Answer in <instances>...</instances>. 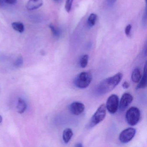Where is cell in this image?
Listing matches in <instances>:
<instances>
[{
    "mask_svg": "<svg viewBox=\"0 0 147 147\" xmlns=\"http://www.w3.org/2000/svg\"><path fill=\"white\" fill-rule=\"evenodd\" d=\"M85 107L84 105L79 102H74L72 103L69 106L70 112L75 115H79L84 111Z\"/></svg>",
    "mask_w": 147,
    "mask_h": 147,
    "instance_id": "8",
    "label": "cell"
},
{
    "mask_svg": "<svg viewBox=\"0 0 147 147\" xmlns=\"http://www.w3.org/2000/svg\"><path fill=\"white\" fill-rule=\"evenodd\" d=\"M75 147H83V145L81 143H78V144H77L76 146H75Z\"/></svg>",
    "mask_w": 147,
    "mask_h": 147,
    "instance_id": "24",
    "label": "cell"
},
{
    "mask_svg": "<svg viewBox=\"0 0 147 147\" xmlns=\"http://www.w3.org/2000/svg\"><path fill=\"white\" fill-rule=\"evenodd\" d=\"M97 18V16L96 14L95 13L91 14L88 18V21H87L88 26L90 27H92L93 26H95Z\"/></svg>",
    "mask_w": 147,
    "mask_h": 147,
    "instance_id": "15",
    "label": "cell"
},
{
    "mask_svg": "<svg viewBox=\"0 0 147 147\" xmlns=\"http://www.w3.org/2000/svg\"><path fill=\"white\" fill-rule=\"evenodd\" d=\"M3 2L9 4H14L16 3L17 0H2Z\"/></svg>",
    "mask_w": 147,
    "mask_h": 147,
    "instance_id": "21",
    "label": "cell"
},
{
    "mask_svg": "<svg viewBox=\"0 0 147 147\" xmlns=\"http://www.w3.org/2000/svg\"><path fill=\"white\" fill-rule=\"evenodd\" d=\"M136 130L134 128H128L122 131L119 136V140L122 143H128L134 138Z\"/></svg>",
    "mask_w": 147,
    "mask_h": 147,
    "instance_id": "6",
    "label": "cell"
},
{
    "mask_svg": "<svg viewBox=\"0 0 147 147\" xmlns=\"http://www.w3.org/2000/svg\"><path fill=\"white\" fill-rule=\"evenodd\" d=\"M2 121V117L0 115V123H1Z\"/></svg>",
    "mask_w": 147,
    "mask_h": 147,
    "instance_id": "25",
    "label": "cell"
},
{
    "mask_svg": "<svg viewBox=\"0 0 147 147\" xmlns=\"http://www.w3.org/2000/svg\"><path fill=\"white\" fill-rule=\"evenodd\" d=\"M92 79V75L89 72H82L76 76L73 83L75 86L78 88L85 89L89 85Z\"/></svg>",
    "mask_w": 147,
    "mask_h": 147,
    "instance_id": "2",
    "label": "cell"
},
{
    "mask_svg": "<svg viewBox=\"0 0 147 147\" xmlns=\"http://www.w3.org/2000/svg\"><path fill=\"white\" fill-rule=\"evenodd\" d=\"M122 86L124 89H127L129 88L130 86L129 83L127 81H125L122 84Z\"/></svg>",
    "mask_w": 147,
    "mask_h": 147,
    "instance_id": "22",
    "label": "cell"
},
{
    "mask_svg": "<svg viewBox=\"0 0 147 147\" xmlns=\"http://www.w3.org/2000/svg\"><path fill=\"white\" fill-rule=\"evenodd\" d=\"M23 64V59L22 56H20L17 58L14 63L15 67L16 68H20L22 66Z\"/></svg>",
    "mask_w": 147,
    "mask_h": 147,
    "instance_id": "18",
    "label": "cell"
},
{
    "mask_svg": "<svg viewBox=\"0 0 147 147\" xmlns=\"http://www.w3.org/2000/svg\"><path fill=\"white\" fill-rule=\"evenodd\" d=\"M142 78L140 70L138 68L135 69L132 72L131 78L132 81L135 83L140 82Z\"/></svg>",
    "mask_w": 147,
    "mask_h": 147,
    "instance_id": "13",
    "label": "cell"
},
{
    "mask_svg": "<svg viewBox=\"0 0 147 147\" xmlns=\"http://www.w3.org/2000/svg\"><path fill=\"white\" fill-rule=\"evenodd\" d=\"M106 108L104 104L101 105L90 120L88 124L89 127H93L102 121L106 115Z\"/></svg>",
    "mask_w": 147,
    "mask_h": 147,
    "instance_id": "3",
    "label": "cell"
},
{
    "mask_svg": "<svg viewBox=\"0 0 147 147\" xmlns=\"http://www.w3.org/2000/svg\"><path fill=\"white\" fill-rule=\"evenodd\" d=\"M140 116V109L137 107H132L129 108L126 112V121L130 126H135L139 122Z\"/></svg>",
    "mask_w": 147,
    "mask_h": 147,
    "instance_id": "4",
    "label": "cell"
},
{
    "mask_svg": "<svg viewBox=\"0 0 147 147\" xmlns=\"http://www.w3.org/2000/svg\"></svg>",
    "mask_w": 147,
    "mask_h": 147,
    "instance_id": "28",
    "label": "cell"
},
{
    "mask_svg": "<svg viewBox=\"0 0 147 147\" xmlns=\"http://www.w3.org/2000/svg\"><path fill=\"white\" fill-rule=\"evenodd\" d=\"M54 1H58V0H54Z\"/></svg>",
    "mask_w": 147,
    "mask_h": 147,
    "instance_id": "27",
    "label": "cell"
},
{
    "mask_svg": "<svg viewBox=\"0 0 147 147\" xmlns=\"http://www.w3.org/2000/svg\"><path fill=\"white\" fill-rule=\"evenodd\" d=\"M12 28L14 30H15L16 32H19V33H22L24 31V25L23 23L20 22H14L12 23Z\"/></svg>",
    "mask_w": 147,
    "mask_h": 147,
    "instance_id": "14",
    "label": "cell"
},
{
    "mask_svg": "<svg viewBox=\"0 0 147 147\" xmlns=\"http://www.w3.org/2000/svg\"><path fill=\"white\" fill-rule=\"evenodd\" d=\"M49 28L51 31L54 37L56 38H59L60 35V30L58 28L55 27V26H54L53 24H51L49 26Z\"/></svg>",
    "mask_w": 147,
    "mask_h": 147,
    "instance_id": "17",
    "label": "cell"
},
{
    "mask_svg": "<svg viewBox=\"0 0 147 147\" xmlns=\"http://www.w3.org/2000/svg\"><path fill=\"white\" fill-rule=\"evenodd\" d=\"M119 98L117 95L113 94L109 97L106 102V109L109 113L114 114L119 109Z\"/></svg>",
    "mask_w": 147,
    "mask_h": 147,
    "instance_id": "5",
    "label": "cell"
},
{
    "mask_svg": "<svg viewBox=\"0 0 147 147\" xmlns=\"http://www.w3.org/2000/svg\"><path fill=\"white\" fill-rule=\"evenodd\" d=\"M132 26L130 24L127 25L126 26L125 29V32L126 35L128 37H130L131 35V29H132Z\"/></svg>",
    "mask_w": 147,
    "mask_h": 147,
    "instance_id": "20",
    "label": "cell"
},
{
    "mask_svg": "<svg viewBox=\"0 0 147 147\" xmlns=\"http://www.w3.org/2000/svg\"><path fill=\"white\" fill-rule=\"evenodd\" d=\"M133 97L130 93L126 92L122 96L119 101V109L121 111H124L133 102Z\"/></svg>",
    "mask_w": 147,
    "mask_h": 147,
    "instance_id": "7",
    "label": "cell"
},
{
    "mask_svg": "<svg viewBox=\"0 0 147 147\" xmlns=\"http://www.w3.org/2000/svg\"><path fill=\"white\" fill-rule=\"evenodd\" d=\"M123 77L122 73L119 72L102 80L96 88L97 95L102 96L113 90L121 81Z\"/></svg>",
    "mask_w": 147,
    "mask_h": 147,
    "instance_id": "1",
    "label": "cell"
},
{
    "mask_svg": "<svg viewBox=\"0 0 147 147\" xmlns=\"http://www.w3.org/2000/svg\"><path fill=\"white\" fill-rule=\"evenodd\" d=\"M42 0H29L26 4V7L28 10H33L40 7L43 5Z\"/></svg>",
    "mask_w": 147,
    "mask_h": 147,
    "instance_id": "9",
    "label": "cell"
},
{
    "mask_svg": "<svg viewBox=\"0 0 147 147\" xmlns=\"http://www.w3.org/2000/svg\"><path fill=\"white\" fill-rule=\"evenodd\" d=\"M73 1V0H66L65 7L67 13H69L71 11Z\"/></svg>",
    "mask_w": 147,
    "mask_h": 147,
    "instance_id": "19",
    "label": "cell"
},
{
    "mask_svg": "<svg viewBox=\"0 0 147 147\" xmlns=\"http://www.w3.org/2000/svg\"><path fill=\"white\" fill-rule=\"evenodd\" d=\"M89 61V56L88 55H84L81 57L79 60V65L82 68H85L88 65Z\"/></svg>",
    "mask_w": 147,
    "mask_h": 147,
    "instance_id": "16",
    "label": "cell"
},
{
    "mask_svg": "<svg viewBox=\"0 0 147 147\" xmlns=\"http://www.w3.org/2000/svg\"><path fill=\"white\" fill-rule=\"evenodd\" d=\"M3 3V1L2 0H0V7L2 6Z\"/></svg>",
    "mask_w": 147,
    "mask_h": 147,
    "instance_id": "26",
    "label": "cell"
},
{
    "mask_svg": "<svg viewBox=\"0 0 147 147\" xmlns=\"http://www.w3.org/2000/svg\"><path fill=\"white\" fill-rule=\"evenodd\" d=\"M73 136L72 130L70 128H66L64 130L63 133V139L65 143H68Z\"/></svg>",
    "mask_w": 147,
    "mask_h": 147,
    "instance_id": "12",
    "label": "cell"
},
{
    "mask_svg": "<svg viewBox=\"0 0 147 147\" xmlns=\"http://www.w3.org/2000/svg\"><path fill=\"white\" fill-rule=\"evenodd\" d=\"M26 109L27 104L26 102L22 98H19L16 106L17 112L20 114H22L26 111Z\"/></svg>",
    "mask_w": 147,
    "mask_h": 147,
    "instance_id": "11",
    "label": "cell"
},
{
    "mask_svg": "<svg viewBox=\"0 0 147 147\" xmlns=\"http://www.w3.org/2000/svg\"><path fill=\"white\" fill-rule=\"evenodd\" d=\"M146 64L145 65V68L144 69V72H143V76L142 77L139 84L136 86V90L139 89H144L146 88L147 86V73H146Z\"/></svg>",
    "mask_w": 147,
    "mask_h": 147,
    "instance_id": "10",
    "label": "cell"
},
{
    "mask_svg": "<svg viewBox=\"0 0 147 147\" xmlns=\"http://www.w3.org/2000/svg\"><path fill=\"white\" fill-rule=\"evenodd\" d=\"M107 3L109 4L110 5H112L114 4L117 1V0H106Z\"/></svg>",
    "mask_w": 147,
    "mask_h": 147,
    "instance_id": "23",
    "label": "cell"
}]
</instances>
